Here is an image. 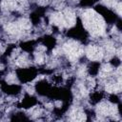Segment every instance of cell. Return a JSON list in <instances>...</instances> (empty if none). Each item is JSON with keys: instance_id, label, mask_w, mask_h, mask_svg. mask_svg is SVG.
<instances>
[{"instance_id": "6da1fadb", "label": "cell", "mask_w": 122, "mask_h": 122, "mask_svg": "<svg viewBox=\"0 0 122 122\" xmlns=\"http://www.w3.org/2000/svg\"><path fill=\"white\" fill-rule=\"evenodd\" d=\"M87 54L91 59H99L102 55L100 50H98L95 47H90L87 51Z\"/></svg>"}, {"instance_id": "7a4b0ae2", "label": "cell", "mask_w": 122, "mask_h": 122, "mask_svg": "<svg viewBox=\"0 0 122 122\" xmlns=\"http://www.w3.org/2000/svg\"><path fill=\"white\" fill-rule=\"evenodd\" d=\"M7 81H9L10 83H13V82H15V81H16V77H15V75H12V74L9 75V76L7 77Z\"/></svg>"}]
</instances>
